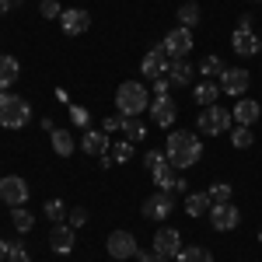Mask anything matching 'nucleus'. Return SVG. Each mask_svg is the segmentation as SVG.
I'll return each mask as SVG.
<instances>
[{
    "instance_id": "f257e3e1",
    "label": "nucleus",
    "mask_w": 262,
    "mask_h": 262,
    "mask_svg": "<svg viewBox=\"0 0 262 262\" xmlns=\"http://www.w3.org/2000/svg\"><path fill=\"white\" fill-rule=\"evenodd\" d=\"M164 154H168V161L175 164L179 171H185V168H192V164H196V161L203 158V140L196 137V133L175 129V133H168Z\"/></svg>"
},
{
    "instance_id": "f03ea898",
    "label": "nucleus",
    "mask_w": 262,
    "mask_h": 262,
    "mask_svg": "<svg viewBox=\"0 0 262 262\" xmlns=\"http://www.w3.org/2000/svg\"><path fill=\"white\" fill-rule=\"evenodd\" d=\"M116 108H119V116H140L150 108V91L143 88L140 81H122L119 91H116Z\"/></svg>"
},
{
    "instance_id": "7c9ffc66",
    "label": "nucleus",
    "mask_w": 262,
    "mask_h": 262,
    "mask_svg": "<svg viewBox=\"0 0 262 262\" xmlns=\"http://www.w3.org/2000/svg\"><path fill=\"white\" fill-rule=\"evenodd\" d=\"M206 196L213 203H231V196H234V185H227V182H213L210 189H206Z\"/></svg>"
},
{
    "instance_id": "2f4dec72",
    "label": "nucleus",
    "mask_w": 262,
    "mask_h": 262,
    "mask_svg": "<svg viewBox=\"0 0 262 262\" xmlns=\"http://www.w3.org/2000/svg\"><path fill=\"white\" fill-rule=\"evenodd\" d=\"M231 143H234L238 150H248V147L255 143V133H252V126H238V129L231 133Z\"/></svg>"
},
{
    "instance_id": "49530a36",
    "label": "nucleus",
    "mask_w": 262,
    "mask_h": 262,
    "mask_svg": "<svg viewBox=\"0 0 262 262\" xmlns=\"http://www.w3.org/2000/svg\"><path fill=\"white\" fill-rule=\"evenodd\" d=\"M259 56H262V53H259Z\"/></svg>"
},
{
    "instance_id": "a18cd8bd",
    "label": "nucleus",
    "mask_w": 262,
    "mask_h": 262,
    "mask_svg": "<svg viewBox=\"0 0 262 262\" xmlns=\"http://www.w3.org/2000/svg\"><path fill=\"white\" fill-rule=\"evenodd\" d=\"M259 242H262V231H259Z\"/></svg>"
},
{
    "instance_id": "79ce46f5",
    "label": "nucleus",
    "mask_w": 262,
    "mask_h": 262,
    "mask_svg": "<svg viewBox=\"0 0 262 262\" xmlns=\"http://www.w3.org/2000/svg\"><path fill=\"white\" fill-rule=\"evenodd\" d=\"M7 252H11V242H4V238H0V262H7Z\"/></svg>"
},
{
    "instance_id": "ea45409f",
    "label": "nucleus",
    "mask_w": 262,
    "mask_h": 262,
    "mask_svg": "<svg viewBox=\"0 0 262 262\" xmlns=\"http://www.w3.org/2000/svg\"><path fill=\"white\" fill-rule=\"evenodd\" d=\"M252 28H255V18L252 14H242L238 18V32H252Z\"/></svg>"
},
{
    "instance_id": "dca6fc26",
    "label": "nucleus",
    "mask_w": 262,
    "mask_h": 262,
    "mask_svg": "<svg viewBox=\"0 0 262 262\" xmlns=\"http://www.w3.org/2000/svg\"><path fill=\"white\" fill-rule=\"evenodd\" d=\"M150 175H154V185L164 189V192H175V185H179V168L168 161V154H164V161H158L150 168Z\"/></svg>"
},
{
    "instance_id": "c85d7f7f",
    "label": "nucleus",
    "mask_w": 262,
    "mask_h": 262,
    "mask_svg": "<svg viewBox=\"0 0 262 262\" xmlns=\"http://www.w3.org/2000/svg\"><path fill=\"white\" fill-rule=\"evenodd\" d=\"M224 70H227V67H224V60H221V56H203V63H200L203 81H213V77L221 81V74H224Z\"/></svg>"
},
{
    "instance_id": "9d476101",
    "label": "nucleus",
    "mask_w": 262,
    "mask_h": 262,
    "mask_svg": "<svg viewBox=\"0 0 262 262\" xmlns=\"http://www.w3.org/2000/svg\"><path fill=\"white\" fill-rule=\"evenodd\" d=\"M168 67H171V56L164 53V46H154V49H147V56L140 60V74L150 77V81H158V77H168Z\"/></svg>"
},
{
    "instance_id": "c756f323",
    "label": "nucleus",
    "mask_w": 262,
    "mask_h": 262,
    "mask_svg": "<svg viewBox=\"0 0 262 262\" xmlns=\"http://www.w3.org/2000/svg\"><path fill=\"white\" fill-rule=\"evenodd\" d=\"M67 213H70V210H67V203H63V200H46V206H42V217H49L53 224H63V221H67Z\"/></svg>"
},
{
    "instance_id": "423d86ee",
    "label": "nucleus",
    "mask_w": 262,
    "mask_h": 262,
    "mask_svg": "<svg viewBox=\"0 0 262 262\" xmlns=\"http://www.w3.org/2000/svg\"><path fill=\"white\" fill-rule=\"evenodd\" d=\"M140 213L147 221H164V217H171V213H175V192H164V189L150 192V196L143 200Z\"/></svg>"
},
{
    "instance_id": "f3484780",
    "label": "nucleus",
    "mask_w": 262,
    "mask_h": 262,
    "mask_svg": "<svg viewBox=\"0 0 262 262\" xmlns=\"http://www.w3.org/2000/svg\"><path fill=\"white\" fill-rule=\"evenodd\" d=\"M49 248H53L56 255H70V252H74V227H70V224H53V231H49Z\"/></svg>"
},
{
    "instance_id": "0eeeda50",
    "label": "nucleus",
    "mask_w": 262,
    "mask_h": 262,
    "mask_svg": "<svg viewBox=\"0 0 262 262\" xmlns=\"http://www.w3.org/2000/svg\"><path fill=\"white\" fill-rule=\"evenodd\" d=\"M164 53H168V56H171V60H185V56H189V53H192V46H196V39H192V32H189V28H171V32H168V35H164Z\"/></svg>"
},
{
    "instance_id": "a19ab883",
    "label": "nucleus",
    "mask_w": 262,
    "mask_h": 262,
    "mask_svg": "<svg viewBox=\"0 0 262 262\" xmlns=\"http://www.w3.org/2000/svg\"><path fill=\"white\" fill-rule=\"evenodd\" d=\"M74 122H77V126H84V129H88V112H84V108H74Z\"/></svg>"
},
{
    "instance_id": "4be33fe9",
    "label": "nucleus",
    "mask_w": 262,
    "mask_h": 262,
    "mask_svg": "<svg viewBox=\"0 0 262 262\" xmlns=\"http://www.w3.org/2000/svg\"><path fill=\"white\" fill-rule=\"evenodd\" d=\"M18 74H21V63L14 56L0 53V91H11V84L18 81Z\"/></svg>"
},
{
    "instance_id": "c9c22d12",
    "label": "nucleus",
    "mask_w": 262,
    "mask_h": 262,
    "mask_svg": "<svg viewBox=\"0 0 262 262\" xmlns=\"http://www.w3.org/2000/svg\"><path fill=\"white\" fill-rule=\"evenodd\" d=\"M7 262H32V255H28V248H25V245H11Z\"/></svg>"
},
{
    "instance_id": "1a4fd4ad",
    "label": "nucleus",
    "mask_w": 262,
    "mask_h": 262,
    "mask_svg": "<svg viewBox=\"0 0 262 262\" xmlns=\"http://www.w3.org/2000/svg\"><path fill=\"white\" fill-rule=\"evenodd\" d=\"M206 221H210L213 231H234V227L242 224V213H238L234 203H213L210 213H206Z\"/></svg>"
},
{
    "instance_id": "ddd939ff",
    "label": "nucleus",
    "mask_w": 262,
    "mask_h": 262,
    "mask_svg": "<svg viewBox=\"0 0 262 262\" xmlns=\"http://www.w3.org/2000/svg\"><path fill=\"white\" fill-rule=\"evenodd\" d=\"M150 248H154L158 255H164V259H179V252H182V234L175 231V227H161V231L154 234Z\"/></svg>"
},
{
    "instance_id": "473e14b6",
    "label": "nucleus",
    "mask_w": 262,
    "mask_h": 262,
    "mask_svg": "<svg viewBox=\"0 0 262 262\" xmlns=\"http://www.w3.org/2000/svg\"><path fill=\"white\" fill-rule=\"evenodd\" d=\"M108 154H112V161H116V164H126L129 158H133V143H129V140L112 143V150H108Z\"/></svg>"
},
{
    "instance_id": "39448f33",
    "label": "nucleus",
    "mask_w": 262,
    "mask_h": 262,
    "mask_svg": "<svg viewBox=\"0 0 262 262\" xmlns=\"http://www.w3.org/2000/svg\"><path fill=\"white\" fill-rule=\"evenodd\" d=\"M105 248H108L112 259H119V262L140 255V245H137V234H133V231H112L108 242H105Z\"/></svg>"
},
{
    "instance_id": "72a5a7b5",
    "label": "nucleus",
    "mask_w": 262,
    "mask_h": 262,
    "mask_svg": "<svg viewBox=\"0 0 262 262\" xmlns=\"http://www.w3.org/2000/svg\"><path fill=\"white\" fill-rule=\"evenodd\" d=\"M39 14H42V18H49V21H53V18H60V14H63L60 0H42V4H39Z\"/></svg>"
},
{
    "instance_id": "e433bc0d",
    "label": "nucleus",
    "mask_w": 262,
    "mask_h": 262,
    "mask_svg": "<svg viewBox=\"0 0 262 262\" xmlns=\"http://www.w3.org/2000/svg\"><path fill=\"white\" fill-rule=\"evenodd\" d=\"M101 129H105V133H116V129H122V116H108V119L101 122Z\"/></svg>"
},
{
    "instance_id": "20e7f679",
    "label": "nucleus",
    "mask_w": 262,
    "mask_h": 262,
    "mask_svg": "<svg viewBox=\"0 0 262 262\" xmlns=\"http://www.w3.org/2000/svg\"><path fill=\"white\" fill-rule=\"evenodd\" d=\"M231 126H234V116H231V108H224V105H206L200 112V119H196V129L206 133V137L227 133Z\"/></svg>"
},
{
    "instance_id": "6ab92c4d",
    "label": "nucleus",
    "mask_w": 262,
    "mask_h": 262,
    "mask_svg": "<svg viewBox=\"0 0 262 262\" xmlns=\"http://www.w3.org/2000/svg\"><path fill=\"white\" fill-rule=\"evenodd\" d=\"M231 116H234V122H238V126H252V122L262 116V105H259V101H252V98H238Z\"/></svg>"
},
{
    "instance_id": "a211bd4d",
    "label": "nucleus",
    "mask_w": 262,
    "mask_h": 262,
    "mask_svg": "<svg viewBox=\"0 0 262 262\" xmlns=\"http://www.w3.org/2000/svg\"><path fill=\"white\" fill-rule=\"evenodd\" d=\"M231 49L238 53V56H259L262 53V39L255 32H238L234 28V35H231Z\"/></svg>"
},
{
    "instance_id": "4468645a",
    "label": "nucleus",
    "mask_w": 262,
    "mask_h": 262,
    "mask_svg": "<svg viewBox=\"0 0 262 262\" xmlns=\"http://www.w3.org/2000/svg\"><path fill=\"white\" fill-rule=\"evenodd\" d=\"M81 150L88 158H105L112 150V140L105 129H81Z\"/></svg>"
},
{
    "instance_id": "aec40b11",
    "label": "nucleus",
    "mask_w": 262,
    "mask_h": 262,
    "mask_svg": "<svg viewBox=\"0 0 262 262\" xmlns=\"http://www.w3.org/2000/svg\"><path fill=\"white\" fill-rule=\"evenodd\" d=\"M192 63L189 60H171V67H168V81H171V88H185V84H192Z\"/></svg>"
},
{
    "instance_id": "412c9836",
    "label": "nucleus",
    "mask_w": 262,
    "mask_h": 262,
    "mask_svg": "<svg viewBox=\"0 0 262 262\" xmlns=\"http://www.w3.org/2000/svg\"><path fill=\"white\" fill-rule=\"evenodd\" d=\"M192 98H196V105H217V98H221V84L217 81H200L196 88H192Z\"/></svg>"
},
{
    "instance_id": "4c0bfd02",
    "label": "nucleus",
    "mask_w": 262,
    "mask_h": 262,
    "mask_svg": "<svg viewBox=\"0 0 262 262\" xmlns=\"http://www.w3.org/2000/svg\"><path fill=\"white\" fill-rule=\"evenodd\" d=\"M168 91H171V81H168V77H158V81H154V98H161Z\"/></svg>"
},
{
    "instance_id": "2eb2a0df",
    "label": "nucleus",
    "mask_w": 262,
    "mask_h": 262,
    "mask_svg": "<svg viewBox=\"0 0 262 262\" xmlns=\"http://www.w3.org/2000/svg\"><path fill=\"white\" fill-rule=\"evenodd\" d=\"M60 28L67 35H84V32L91 28V14H88L84 7H67L60 14Z\"/></svg>"
},
{
    "instance_id": "393cba45",
    "label": "nucleus",
    "mask_w": 262,
    "mask_h": 262,
    "mask_svg": "<svg viewBox=\"0 0 262 262\" xmlns=\"http://www.w3.org/2000/svg\"><path fill=\"white\" fill-rule=\"evenodd\" d=\"M143 137H147V126H143L137 116H122V140H129V143H140Z\"/></svg>"
},
{
    "instance_id": "f8f14e48",
    "label": "nucleus",
    "mask_w": 262,
    "mask_h": 262,
    "mask_svg": "<svg viewBox=\"0 0 262 262\" xmlns=\"http://www.w3.org/2000/svg\"><path fill=\"white\" fill-rule=\"evenodd\" d=\"M147 112H150V119L158 122L161 129L175 126V119H179V105H175V98H171V95H161V98H154Z\"/></svg>"
},
{
    "instance_id": "6e6552de",
    "label": "nucleus",
    "mask_w": 262,
    "mask_h": 262,
    "mask_svg": "<svg viewBox=\"0 0 262 262\" xmlns=\"http://www.w3.org/2000/svg\"><path fill=\"white\" fill-rule=\"evenodd\" d=\"M221 95H231V98H242L245 91H248V84H252V74L245 70V67H227L221 74Z\"/></svg>"
},
{
    "instance_id": "58836bf2",
    "label": "nucleus",
    "mask_w": 262,
    "mask_h": 262,
    "mask_svg": "<svg viewBox=\"0 0 262 262\" xmlns=\"http://www.w3.org/2000/svg\"><path fill=\"white\" fill-rule=\"evenodd\" d=\"M137 262H168V259H164V255H158V252L150 248V252H140V255H137Z\"/></svg>"
},
{
    "instance_id": "9b49d317",
    "label": "nucleus",
    "mask_w": 262,
    "mask_h": 262,
    "mask_svg": "<svg viewBox=\"0 0 262 262\" xmlns=\"http://www.w3.org/2000/svg\"><path fill=\"white\" fill-rule=\"evenodd\" d=\"M0 200L7 203V206H25L28 203V182L21 179V175L0 179Z\"/></svg>"
},
{
    "instance_id": "bb28decb",
    "label": "nucleus",
    "mask_w": 262,
    "mask_h": 262,
    "mask_svg": "<svg viewBox=\"0 0 262 262\" xmlns=\"http://www.w3.org/2000/svg\"><path fill=\"white\" fill-rule=\"evenodd\" d=\"M11 224L18 227L21 234H28V231L35 227V213H32V210H25V206H11Z\"/></svg>"
},
{
    "instance_id": "cd10ccee",
    "label": "nucleus",
    "mask_w": 262,
    "mask_h": 262,
    "mask_svg": "<svg viewBox=\"0 0 262 262\" xmlns=\"http://www.w3.org/2000/svg\"><path fill=\"white\" fill-rule=\"evenodd\" d=\"M179 262H213V252L203 245H185L179 252Z\"/></svg>"
},
{
    "instance_id": "f704fd0d",
    "label": "nucleus",
    "mask_w": 262,
    "mask_h": 262,
    "mask_svg": "<svg viewBox=\"0 0 262 262\" xmlns=\"http://www.w3.org/2000/svg\"><path fill=\"white\" fill-rule=\"evenodd\" d=\"M67 224H70L74 231H77V227H84V224H88V210H84V206H74V210L67 213Z\"/></svg>"
},
{
    "instance_id": "c03bdc74",
    "label": "nucleus",
    "mask_w": 262,
    "mask_h": 262,
    "mask_svg": "<svg viewBox=\"0 0 262 262\" xmlns=\"http://www.w3.org/2000/svg\"><path fill=\"white\" fill-rule=\"evenodd\" d=\"M14 4H25V0H14Z\"/></svg>"
},
{
    "instance_id": "5701e85b",
    "label": "nucleus",
    "mask_w": 262,
    "mask_h": 262,
    "mask_svg": "<svg viewBox=\"0 0 262 262\" xmlns=\"http://www.w3.org/2000/svg\"><path fill=\"white\" fill-rule=\"evenodd\" d=\"M175 18H179L182 28H189V32H192V28L203 21V11H200V4H196V0H185V4H179V14H175Z\"/></svg>"
},
{
    "instance_id": "a878e982",
    "label": "nucleus",
    "mask_w": 262,
    "mask_h": 262,
    "mask_svg": "<svg viewBox=\"0 0 262 262\" xmlns=\"http://www.w3.org/2000/svg\"><path fill=\"white\" fill-rule=\"evenodd\" d=\"M49 137H53V150H56L60 158H70V154H74V147H77V143H74V133H67V129H53Z\"/></svg>"
},
{
    "instance_id": "b1692460",
    "label": "nucleus",
    "mask_w": 262,
    "mask_h": 262,
    "mask_svg": "<svg viewBox=\"0 0 262 262\" xmlns=\"http://www.w3.org/2000/svg\"><path fill=\"white\" fill-rule=\"evenodd\" d=\"M210 206H213V200H210L206 192H189V196H185V213H189V217H206Z\"/></svg>"
},
{
    "instance_id": "37998d69",
    "label": "nucleus",
    "mask_w": 262,
    "mask_h": 262,
    "mask_svg": "<svg viewBox=\"0 0 262 262\" xmlns=\"http://www.w3.org/2000/svg\"><path fill=\"white\" fill-rule=\"evenodd\" d=\"M11 4H14V0H0V18H4V14L11 11Z\"/></svg>"
},
{
    "instance_id": "7ed1b4c3",
    "label": "nucleus",
    "mask_w": 262,
    "mask_h": 262,
    "mask_svg": "<svg viewBox=\"0 0 262 262\" xmlns=\"http://www.w3.org/2000/svg\"><path fill=\"white\" fill-rule=\"evenodd\" d=\"M32 122V105L21 95H11V91H0V126L4 129H25Z\"/></svg>"
}]
</instances>
